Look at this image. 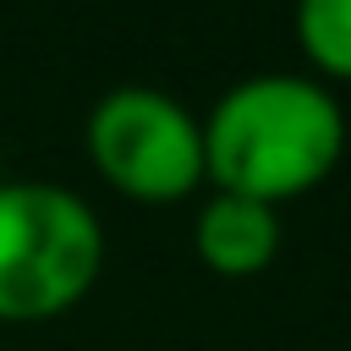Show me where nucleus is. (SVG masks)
<instances>
[{
    "label": "nucleus",
    "instance_id": "2",
    "mask_svg": "<svg viewBox=\"0 0 351 351\" xmlns=\"http://www.w3.org/2000/svg\"><path fill=\"white\" fill-rule=\"evenodd\" d=\"M104 274V225L60 181H0V324L66 318Z\"/></svg>",
    "mask_w": 351,
    "mask_h": 351
},
{
    "label": "nucleus",
    "instance_id": "1",
    "mask_svg": "<svg viewBox=\"0 0 351 351\" xmlns=\"http://www.w3.org/2000/svg\"><path fill=\"white\" fill-rule=\"evenodd\" d=\"M346 154V110L329 82L258 71L230 82L203 115V176L214 192L269 208L324 186Z\"/></svg>",
    "mask_w": 351,
    "mask_h": 351
},
{
    "label": "nucleus",
    "instance_id": "5",
    "mask_svg": "<svg viewBox=\"0 0 351 351\" xmlns=\"http://www.w3.org/2000/svg\"><path fill=\"white\" fill-rule=\"evenodd\" d=\"M291 22L318 82H351V0H296Z\"/></svg>",
    "mask_w": 351,
    "mask_h": 351
},
{
    "label": "nucleus",
    "instance_id": "4",
    "mask_svg": "<svg viewBox=\"0 0 351 351\" xmlns=\"http://www.w3.org/2000/svg\"><path fill=\"white\" fill-rule=\"evenodd\" d=\"M280 241H285V225H280V208L258 203V197H236V192H208L197 203V219H192V247L197 258L225 274V280H252L263 274L274 258H280Z\"/></svg>",
    "mask_w": 351,
    "mask_h": 351
},
{
    "label": "nucleus",
    "instance_id": "3",
    "mask_svg": "<svg viewBox=\"0 0 351 351\" xmlns=\"http://www.w3.org/2000/svg\"><path fill=\"white\" fill-rule=\"evenodd\" d=\"M88 159L132 203H181L203 176V121L165 88L126 82L88 110Z\"/></svg>",
    "mask_w": 351,
    "mask_h": 351
}]
</instances>
